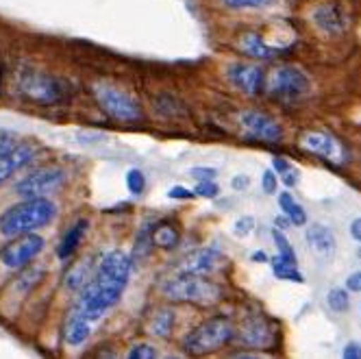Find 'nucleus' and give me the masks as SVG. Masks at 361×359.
<instances>
[{
	"mask_svg": "<svg viewBox=\"0 0 361 359\" xmlns=\"http://www.w3.org/2000/svg\"><path fill=\"white\" fill-rule=\"evenodd\" d=\"M133 272V257L122 250H109L96 262V270L90 284L79 292L74 305V316H81L90 322L107 314L120 300L128 279Z\"/></svg>",
	"mask_w": 361,
	"mask_h": 359,
	"instance_id": "f257e3e1",
	"label": "nucleus"
},
{
	"mask_svg": "<svg viewBox=\"0 0 361 359\" xmlns=\"http://www.w3.org/2000/svg\"><path fill=\"white\" fill-rule=\"evenodd\" d=\"M57 207L50 198H24L0 216V233L7 238H18L35 233L55 218Z\"/></svg>",
	"mask_w": 361,
	"mask_h": 359,
	"instance_id": "f03ea898",
	"label": "nucleus"
},
{
	"mask_svg": "<svg viewBox=\"0 0 361 359\" xmlns=\"http://www.w3.org/2000/svg\"><path fill=\"white\" fill-rule=\"evenodd\" d=\"M235 338V324L224 316H216L194 327L183 338V353L190 357H207L224 348Z\"/></svg>",
	"mask_w": 361,
	"mask_h": 359,
	"instance_id": "7ed1b4c3",
	"label": "nucleus"
},
{
	"mask_svg": "<svg viewBox=\"0 0 361 359\" xmlns=\"http://www.w3.org/2000/svg\"><path fill=\"white\" fill-rule=\"evenodd\" d=\"M161 294L172 303H192V305H214L222 292L220 286L207 276L180 274L174 272L161 284Z\"/></svg>",
	"mask_w": 361,
	"mask_h": 359,
	"instance_id": "20e7f679",
	"label": "nucleus"
},
{
	"mask_svg": "<svg viewBox=\"0 0 361 359\" xmlns=\"http://www.w3.org/2000/svg\"><path fill=\"white\" fill-rule=\"evenodd\" d=\"M92 94H94L96 105L118 122H137L142 118L140 102L131 94H126L124 90H120L116 85L94 83Z\"/></svg>",
	"mask_w": 361,
	"mask_h": 359,
	"instance_id": "39448f33",
	"label": "nucleus"
},
{
	"mask_svg": "<svg viewBox=\"0 0 361 359\" xmlns=\"http://www.w3.org/2000/svg\"><path fill=\"white\" fill-rule=\"evenodd\" d=\"M20 94L35 102V105H57V102L63 100L66 90L63 83L57 79V76L42 72V70H27L20 76Z\"/></svg>",
	"mask_w": 361,
	"mask_h": 359,
	"instance_id": "423d86ee",
	"label": "nucleus"
},
{
	"mask_svg": "<svg viewBox=\"0 0 361 359\" xmlns=\"http://www.w3.org/2000/svg\"><path fill=\"white\" fill-rule=\"evenodd\" d=\"M266 90L274 100L296 102L309 94V79L302 70L294 66H279L266 81Z\"/></svg>",
	"mask_w": 361,
	"mask_h": 359,
	"instance_id": "0eeeda50",
	"label": "nucleus"
},
{
	"mask_svg": "<svg viewBox=\"0 0 361 359\" xmlns=\"http://www.w3.org/2000/svg\"><path fill=\"white\" fill-rule=\"evenodd\" d=\"M66 181V172L57 166H46L39 170H33L24 178L16 183V194L24 198H48L50 192H55L63 185Z\"/></svg>",
	"mask_w": 361,
	"mask_h": 359,
	"instance_id": "6e6552de",
	"label": "nucleus"
},
{
	"mask_svg": "<svg viewBox=\"0 0 361 359\" xmlns=\"http://www.w3.org/2000/svg\"><path fill=\"white\" fill-rule=\"evenodd\" d=\"M300 148L307 150L309 155H316L333 166H344L348 159V152L344 148V144L331 135L329 131H305L300 135Z\"/></svg>",
	"mask_w": 361,
	"mask_h": 359,
	"instance_id": "1a4fd4ad",
	"label": "nucleus"
},
{
	"mask_svg": "<svg viewBox=\"0 0 361 359\" xmlns=\"http://www.w3.org/2000/svg\"><path fill=\"white\" fill-rule=\"evenodd\" d=\"M44 250V238L37 233H27L9 240L3 248H0V262L7 268L20 270L29 266L37 255Z\"/></svg>",
	"mask_w": 361,
	"mask_h": 359,
	"instance_id": "9d476101",
	"label": "nucleus"
},
{
	"mask_svg": "<svg viewBox=\"0 0 361 359\" xmlns=\"http://www.w3.org/2000/svg\"><path fill=\"white\" fill-rule=\"evenodd\" d=\"M224 76L231 83V87H235L246 96H259L266 90V74L259 63H244V61L228 63Z\"/></svg>",
	"mask_w": 361,
	"mask_h": 359,
	"instance_id": "9b49d317",
	"label": "nucleus"
},
{
	"mask_svg": "<svg viewBox=\"0 0 361 359\" xmlns=\"http://www.w3.org/2000/svg\"><path fill=\"white\" fill-rule=\"evenodd\" d=\"M238 342L250 351H266L274 344V327L268 318L259 314H250L242 320L240 329L235 331Z\"/></svg>",
	"mask_w": 361,
	"mask_h": 359,
	"instance_id": "f8f14e48",
	"label": "nucleus"
},
{
	"mask_svg": "<svg viewBox=\"0 0 361 359\" xmlns=\"http://www.w3.org/2000/svg\"><path fill=\"white\" fill-rule=\"evenodd\" d=\"M238 122L242 126V131L252 140L268 142V144H279L283 140L281 124L272 116H268L259 109H244L238 116Z\"/></svg>",
	"mask_w": 361,
	"mask_h": 359,
	"instance_id": "ddd939ff",
	"label": "nucleus"
},
{
	"mask_svg": "<svg viewBox=\"0 0 361 359\" xmlns=\"http://www.w3.org/2000/svg\"><path fill=\"white\" fill-rule=\"evenodd\" d=\"M220 262H222V252L204 246V248H196V250L188 252L185 257L178 262L176 272L194 274V276H209L212 272L218 270Z\"/></svg>",
	"mask_w": 361,
	"mask_h": 359,
	"instance_id": "4468645a",
	"label": "nucleus"
},
{
	"mask_svg": "<svg viewBox=\"0 0 361 359\" xmlns=\"http://www.w3.org/2000/svg\"><path fill=\"white\" fill-rule=\"evenodd\" d=\"M314 27L324 35H342L348 27L346 11L338 3H322L312 9Z\"/></svg>",
	"mask_w": 361,
	"mask_h": 359,
	"instance_id": "2eb2a0df",
	"label": "nucleus"
},
{
	"mask_svg": "<svg viewBox=\"0 0 361 359\" xmlns=\"http://www.w3.org/2000/svg\"><path fill=\"white\" fill-rule=\"evenodd\" d=\"M35 146L31 142H18L7 155L0 157V185H3L5 181H9V178L22 170L24 166H27L33 157H35Z\"/></svg>",
	"mask_w": 361,
	"mask_h": 359,
	"instance_id": "dca6fc26",
	"label": "nucleus"
},
{
	"mask_svg": "<svg viewBox=\"0 0 361 359\" xmlns=\"http://www.w3.org/2000/svg\"><path fill=\"white\" fill-rule=\"evenodd\" d=\"M305 242L309 244V248H312V252L316 255L318 260H333L335 255V233L326 226V224H309L307 226V233H305Z\"/></svg>",
	"mask_w": 361,
	"mask_h": 359,
	"instance_id": "f3484780",
	"label": "nucleus"
},
{
	"mask_svg": "<svg viewBox=\"0 0 361 359\" xmlns=\"http://www.w3.org/2000/svg\"><path fill=\"white\" fill-rule=\"evenodd\" d=\"M238 50H242V53L250 59H257V61H268V59H274L281 50L276 46H270L264 35L259 31H244L240 33L238 37Z\"/></svg>",
	"mask_w": 361,
	"mask_h": 359,
	"instance_id": "a211bd4d",
	"label": "nucleus"
},
{
	"mask_svg": "<svg viewBox=\"0 0 361 359\" xmlns=\"http://www.w3.org/2000/svg\"><path fill=\"white\" fill-rule=\"evenodd\" d=\"M94 270H96V262L92 257L87 260H79L70 266V270L66 272L63 276V286L70 290V292H81L94 276Z\"/></svg>",
	"mask_w": 361,
	"mask_h": 359,
	"instance_id": "6ab92c4d",
	"label": "nucleus"
},
{
	"mask_svg": "<svg viewBox=\"0 0 361 359\" xmlns=\"http://www.w3.org/2000/svg\"><path fill=\"white\" fill-rule=\"evenodd\" d=\"M85 231H87V220H83V218H81V220H76V222L66 231V236L61 238L59 248H57V255H59V260H61V262L70 260L72 255L76 252V248L81 246Z\"/></svg>",
	"mask_w": 361,
	"mask_h": 359,
	"instance_id": "aec40b11",
	"label": "nucleus"
},
{
	"mask_svg": "<svg viewBox=\"0 0 361 359\" xmlns=\"http://www.w3.org/2000/svg\"><path fill=\"white\" fill-rule=\"evenodd\" d=\"M150 238H152V246H157L161 250H174L180 242L178 229L170 222H159L150 231Z\"/></svg>",
	"mask_w": 361,
	"mask_h": 359,
	"instance_id": "412c9836",
	"label": "nucleus"
},
{
	"mask_svg": "<svg viewBox=\"0 0 361 359\" xmlns=\"http://www.w3.org/2000/svg\"><path fill=\"white\" fill-rule=\"evenodd\" d=\"M90 336H92V322L72 314V318L66 327V342L70 346H81L83 342H87Z\"/></svg>",
	"mask_w": 361,
	"mask_h": 359,
	"instance_id": "4be33fe9",
	"label": "nucleus"
},
{
	"mask_svg": "<svg viewBox=\"0 0 361 359\" xmlns=\"http://www.w3.org/2000/svg\"><path fill=\"white\" fill-rule=\"evenodd\" d=\"M174 320H176L174 312L170 310V307H164V310L154 312V316H152L148 329H150L152 336H157V338H168L170 333H172V329H174Z\"/></svg>",
	"mask_w": 361,
	"mask_h": 359,
	"instance_id": "5701e85b",
	"label": "nucleus"
},
{
	"mask_svg": "<svg viewBox=\"0 0 361 359\" xmlns=\"http://www.w3.org/2000/svg\"><path fill=\"white\" fill-rule=\"evenodd\" d=\"M270 266H272V272H274L276 279H283V281H296V284H300V281H302V276H300L296 264L281 260L279 255L270 260Z\"/></svg>",
	"mask_w": 361,
	"mask_h": 359,
	"instance_id": "b1692460",
	"label": "nucleus"
},
{
	"mask_svg": "<svg viewBox=\"0 0 361 359\" xmlns=\"http://www.w3.org/2000/svg\"><path fill=\"white\" fill-rule=\"evenodd\" d=\"M326 305L331 307V312H335V314L348 312V307H350L348 290L346 288H331L329 294H326Z\"/></svg>",
	"mask_w": 361,
	"mask_h": 359,
	"instance_id": "393cba45",
	"label": "nucleus"
},
{
	"mask_svg": "<svg viewBox=\"0 0 361 359\" xmlns=\"http://www.w3.org/2000/svg\"><path fill=\"white\" fill-rule=\"evenodd\" d=\"M272 236H274V244H276V250H279V257L281 260H286V262H292L296 264V255H294V248L290 244V240L283 236V231L274 229L272 231Z\"/></svg>",
	"mask_w": 361,
	"mask_h": 359,
	"instance_id": "a878e982",
	"label": "nucleus"
},
{
	"mask_svg": "<svg viewBox=\"0 0 361 359\" xmlns=\"http://www.w3.org/2000/svg\"><path fill=\"white\" fill-rule=\"evenodd\" d=\"M272 0H222V5L226 9H233V11H242V9H262L268 7Z\"/></svg>",
	"mask_w": 361,
	"mask_h": 359,
	"instance_id": "bb28decb",
	"label": "nucleus"
},
{
	"mask_svg": "<svg viewBox=\"0 0 361 359\" xmlns=\"http://www.w3.org/2000/svg\"><path fill=\"white\" fill-rule=\"evenodd\" d=\"M126 185L131 190V194H142L146 188V178L140 170H128L126 172Z\"/></svg>",
	"mask_w": 361,
	"mask_h": 359,
	"instance_id": "cd10ccee",
	"label": "nucleus"
},
{
	"mask_svg": "<svg viewBox=\"0 0 361 359\" xmlns=\"http://www.w3.org/2000/svg\"><path fill=\"white\" fill-rule=\"evenodd\" d=\"M126 359H157V351L150 344H135L128 351Z\"/></svg>",
	"mask_w": 361,
	"mask_h": 359,
	"instance_id": "c85d7f7f",
	"label": "nucleus"
},
{
	"mask_svg": "<svg viewBox=\"0 0 361 359\" xmlns=\"http://www.w3.org/2000/svg\"><path fill=\"white\" fill-rule=\"evenodd\" d=\"M218 192H220V185L216 181H198V185L194 190V194L202 196V198H216Z\"/></svg>",
	"mask_w": 361,
	"mask_h": 359,
	"instance_id": "c756f323",
	"label": "nucleus"
},
{
	"mask_svg": "<svg viewBox=\"0 0 361 359\" xmlns=\"http://www.w3.org/2000/svg\"><path fill=\"white\" fill-rule=\"evenodd\" d=\"M262 188L266 194H274L279 190V178H276V172L274 170H266L262 174Z\"/></svg>",
	"mask_w": 361,
	"mask_h": 359,
	"instance_id": "7c9ffc66",
	"label": "nucleus"
},
{
	"mask_svg": "<svg viewBox=\"0 0 361 359\" xmlns=\"http://www.w3.org/2000/svg\"><path fill=\"white\" fill-rule=\"evenodd\" d=\"M18 144V138L9 131H0V157L7 155V152Z\"/></svg>",
	"mask_w": 361,
	"mask_h": 359,
	"instance_id": "2f4dec72",
	"label": "nucleus"
},
{
	"mask_svg": "<svg viewBox=\"0 0 361 359\" xmlns=\"http://www.w3.org/2000/svg\"><path fill=\"white\" fill-rule=\"evenodd\" d=\"M235 233L240 236V238H246L250 231L255 229V218H250V216H244V218H240L238 222H235Z\"/></svg>",
	"mask_w": 361,
	"mask_h": 359,
	"instance_id": "473e14b6",
	"label": "nucleus"
},
{
	"mask_svg": "<svg viewBox=\"0 0 361 359\" xmlns=\"http://www.w3.org/2000/svg\"><path fill=\"white\" fill-rule=\"evenodd\" d=\"M216 174H218V172H216L214 168H194V170H192V176L198 178V181H214Z\"/></svg>",
	"mask_w": 361,
	"mask_h": 359,
	"instance_id": "72a5a7b5",
	"label": "nucleus"
},
{
	"mask_svg": "<svg viewBox=\"0 0 361 359\" xmlns=\"http://www.w3.org/2000/svg\"><path fill=\"white\" fill-rule=\"evenodd\" d=\"M272 170L276 172V174H288L290 170H292V164L288 162V159H283V157H274L272 159Z\"/></svg>",
	"mask_w": 361,
	"mask_h": 359,
	"instance_id": "f704fd0d",
	"label": "nucleus"
},
{
	"mask_svg": "<svg viewBox=\"0 0 361 359\" xmlns=\"http://www.w3.org/2000/svg\"><path fill=\"white\" fill-rule=\"evenodd\" d=\"M168 196H170V198H178V200H188V198H194L196 194H194L192 190H185V188L176 185V188H172V190L168 192Z\"/></svg>",
	"mask_w": 361,
	"mask_h": 359,
	"instance_id": "c9c22d12",
	"label": "nucleus"
},
{
	"mask_svg": "<svg viewBox=\"0 0 361 359\" xmlns=\"http://www.w3.org/2000/svg\"><path fill=\"white\" fill-rule=\"evenodd\" d=\"M342 359H361V346L359 344H346L342 351Z\"/></svg>",
	"mask_w": 361,
	"mask_h": 359,
	"instance_id": "e433bc0d",
	"label": "nucleus"
},
{
	"mask_svg": "<svg viewBox=\"0 0 361 359\" xmlns=\"http://www.w3.org/2000/svg\"><path fill=\"white\" fill-rule=\"evenodd\" d=\"M346 290L350 292H361V272H353L346 281Z\"/></svg>",
	"mask_w": 361,
	"mask_h": 359,
	"instance_id": "4c0bfd02",
	"label": "nucleus"
},
{
	"mask_svg": "<svg viewBox=\"0 0 361 359\" xmlns=\"http://www.w3.org/2000/svg\"><path fill=\"white\" fill-rule=\"evenodd\" d=\"M248 183H250V178L246 174L233 176V181H231V185H233V190H238V192H244L248 188Z\"/></svg>",
	"mask_w": 361,
	"mask_h": 359,
	"instance_id": "58836bf2",
	"label": "nucleus"
},
{
	"mask_svg": "<svg viewBox=\"0 0 361 359\" xmlns=\"http://www.w3.org/2000/svg\"><path fill=\"white\" fill-rule=\"evenodd\" d=\"M350 236H353L355 242L361 244V218H355V220L350 222Z\"/></svg>",
	"mask_w": 361,
	"mask_h": 359,
	"instance_id": "ea45409f",
	"label": "nucleus"
},
{
	"mask_svg": "<svg viewBox=\"0 0 361 359\" xmlns=\"http://www.w3.org/2000/svg\"><path fill=\"white\" fill-rule=\"evenodd\" d=\"M283 183H286L288 188H294V185L298 183V172H296V170L292 168V170H290L288 174H283Z\"/></svg>",
	"mask_w": 361,
	"mask_h": 359,
	"instance_id": "a19ab883",
	"label": "nucleus"
},
{
	"mask_svg": "<svg viewBox=\"0 0 361 359\" xmlns=\"http://www.w3.org/2000/svg\"><path fill=\"white\" fill-rule=\"evenodd\" d=\"M231 359H272V357H266V355H259V353H242V355H235Z\"/></svg>",
	"mask_w": 361,
	"mask_h": 359,
	"instance_id": "79ce46f5",
	"label": "nucleus"
},
{
	"mask_svg": "<svg viewBox=\"0 0 361 359\" xmlns=\"http://www.w3.org/2000/svg\"><path fill=\"white\" fill-rule=\"evenodd\" d=\"M252 262H270V260L266 257V252L257 250V252H252Z\"/></svg>",
	"mask_w": 361,
	"mask_h": 359,
	"instance_id": "37998d69",
	"label": "nucleus"
},
{
	"mask_svg": "<svg viewBox=\"0 0 361 359\" xmlns=\"http://www.w3.org/2000/svg\"><path fill=\"white\" fill-rule=\"evenodd\" d=\"M286 226H290V220H288V218H283V216H281V218H276V226H274V229L283 231Z\"/></svg>",
	"mask_w": 361,
	"mask_h": 359,
	"instance_id": "c03bdc74",
	"label": "nucleus"
},
{
	"mask_svg": "<svg viewBox=\"0 0 361 359\" xmlns=\"http://www.w3.org/2000/svg\"><path fill=\"white\" fill-rule=\"evenodd\" d=\"M166 359H180V357H174V355H170V357H166Z\"/></svg>",
	"mask_w": 361,
	"mask_h": 359,
	"instance_id": "a18cd8bd",
	"label": "nucleus"
}]
</instances>
